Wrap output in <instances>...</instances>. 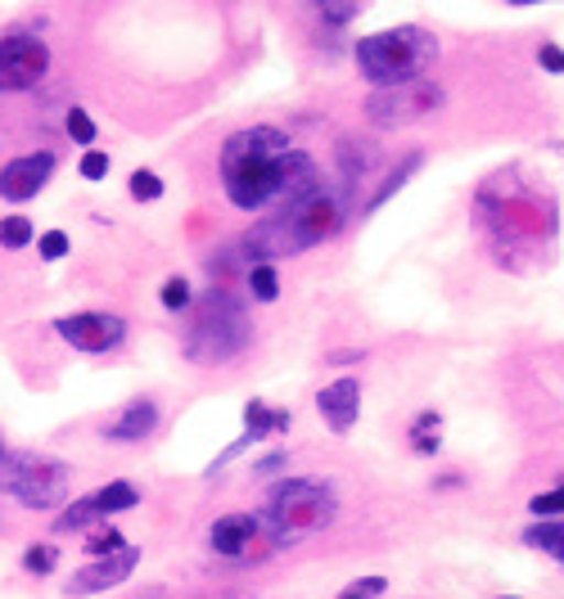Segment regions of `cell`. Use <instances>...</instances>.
Returning a JSON list of instances; mask_svg holds the SVG:
<instances>
[{"mask_svg":"<svg viewBox=\"0 0 564 599\" xmlns=\"http://www.w3.org/2000/svg\"><path fill=\"white\" fill-rule=\"evenodd\" d=\"M221 189L240 213H262L271 204L290 208L321 185L316 163L294 149L280 127H245L221 144Z\"/></svg>","mask_w":564,"mask_h":599,"instance_id":"1","label":"cell"},{"mask_svg":"<svg viewBox=\"0 0 564 599\" xmlns=\"http://www.w3.org/2000/svg\"><path fill=\"white\" fill-rule=\"evenodd\" d=\"M479 213L497 243V253H542L555 235V198L524 181L520 172H501L479 189Z\"/></svg>","mask_w":564,"mask_h":599,"instance_id":"2","label":"cell"},{"mask_svg":"<svg viewBox=\"0 0 564 599\" xmlns=\"http://www.w3.org/2000/svg\"><path fill=\"white\" fill-rule=\"evenodd\" d=\"M438 59V41L434 32L402 23V28H384L357 41V68L370 81V90H393V86H411L425 81V68Z\"/></svg>","mask_w":564,"mask_h":599,"instance_id":"3","label":"cell"},{"mask_svg":"<svg viewBox=\"0 0 564 599\" xmlns=\"http://www.w3.org/2000/svg\"><path fill=\"white\" fill-rule=\"evenodd\" d=\"M249 338H253V325L245 316L240 297L230 288H208L195 303L191 325H185V357L199 366H221L230 357H240Z\"/></svg>","mask_w":564,"mask_h":599,"instance_id":"4","label":"cell"},{"mask_svg":"<svg viewBox=\"0 0 564 599\" xmlns=\"http://www.w3.org/2000/svg\"><path fill=\"white\" fill-rule=\"evenodd\" d=\"M339 514V501H335V491L316 482V478H285V482H275L271 495H267V527L275 536V545L285 551V545H299L303 536H316L335 523Z\"/></svg>","mask_w":564,"mask_h":599,"instance_id":"5","label":"cell"},{"mask_svg":"<svg viewBox=\"0 0 564 599\" xmlns=\"http://www.w3.org/2000/svg\"><path fill=\"white\" fill-rule=\"evenodd\" d=\"M0 495L23 510H59L68 505V465L32 451H6L0 460Z\"/></svg>","mask_w":564,"mask_h":599,"instance_id":"6","label":"cell"},{"mask_svg":"<svg viewBox=\"0 0 564 599\" xmlns=\"http://www.w3.org/2000/svg\"><path fill=\"white\" fill-rule=\"evenodd\" d=\"M208 545H213V555L230 559V564H258L267 559L271 551H280L271 527L262 514H221L213 527H208Z\"/></svg>","mask_w":564,"mask_h":599,"instance_id":"7","label":"cell"},{"mask_svg":"<svg viewBox=\"0 0 564 599\" xmlns=\"http://www.w3.org/2000/svg\"><path fill=\"white\" fill-rule=\"evenodd\" d=\"M51 73V45L36 32H6L0 36V90L23 95L36 90Z\"/></svg>","mask_w":564,"mask_h":599,"instance_id":"8","label":"cell"},{"mask_svg":"<svg viewBox=\"0 0 564 599\" xmlns=\"http://www.w3.org/2000/svg\"><path fill=\"white\" fill-rule=\"evenodd\" d=\"M438 105H443V90L434 81H411V86H393V90H370L366 95V118H370V127L393 131V127L420 122Z\"/></svg>","mask_w":564,"mask_h":599,"instance_id":"9","label":"cell"},{"mask_svg":"<svg viewBox=\"0 0 564 599\" xmlns=\"http://www.w3.org/2000/svg\"><path fill=\"white\" fill-rule=\"evenodd\" d=\"M55 334L77 347V352H113V347L127 338V320L113 312H77L55 320Z\"/></svg>","mask_w":564,"mask_h":599,"instance_id":"10","label":"cell"},{"mask_svg":"<svg viewBox=\"0 0 564 599\" xmlns=\"http://www.w3.org/2000/svg\"><path fill=\"white\" fill-rule=\"evenodd\" d=\"M55 167H59V159L51 154V149L10 159L6 167H0V198H6V204H28V198H36L45 185H51Z\"/></svg>","mask_w":564,"mask_h":599,"instance_id":"11","label":"cell"},{"mask_svg":"<svg viewBox=\"0 0 564 599\" xmlns=\"http://www.w3.org/2000/svg\"><path fill=\"white\" fill-rule=\"evenodd\" d=\"M140 568V551L135 545H127L122 555H109V559H96V564H86V568H77L68 581H64V595L68 599H86V595H105V590H113V586H122L131 573Z\"/></svg>","mask_w":564,"mask_h":599,"instance_id":"12","label":"cell"},{"mask_svg":"<svg viewBox=\"0 0 564 599\" xmlns=\"http://www.w3.org/2000/svg\"><path fill=\"white\" fill-rule=\"evenodd\" d=\"M316 411L325 415L335 433H352L357 415H361V383L357 379H335L316 392Z\"/></svg>","mask_w":564,"mask_h":599,"instance_id":"13","label":"cell"},{"mask_svg":"<svg viewBox=\"0 0 564 599\" xmlns=\"http://www.w3.org/2000/svg\"><path fill=\"white\" fill-rule=\"evenodd\" d=\"M154 428H159V402H154V396H135V402H127V406L105 424V437L131 446V442H145Z\"/></svg>","mask_w":564,"mask_h":599,"instance_id":"14","label":"cell"},{"mask_svg":"<svg viewBox=\"0 0 564 599\" xmlns=\"http://www.w3.org/2000/svg\"><path fill=\"white\" fill-rule=\"evenodd\" d=\"M420 163H425V159H420V154H406V159H402V163H398V167H393V172L384 176V185H380V189H375V194L366 198V208H361V217H375V213H380V208L389 204V198H393V194H398V189H402V185H406V181H411V176L420 172Z\"/></svg>","mask_w":564,"mask_h":599,"instance_id":"15","label":"cell"},{"mask_svg":"<svg viewBox=\"0 0 564 599\" xmlns=\"http://www.w3.org/2000/svg\"><path fill=\"white\" fill-rule=\"evenodd\" d=\"M285 428H290V411H271L267 402H249L245 406V433L253 442H267L275 433H285Z\"/></svg>","mask_w":564,"mask_h":599,"instance_id":"16","label":"cell"},{"mask_svg":"<svg viewBox=\"0 0 564 599\" xmlns=\"http://www.w3.org/2000/svg\"><path fill=\"white\" fill-rule=\"evenodd\" d=\"M375 172V149L357 144V140H344L339 144V176H344V189H352L357 181H366Z\"/></svg>","mask_w":564,"mask_h":599,"instance_id":"17","label":"cell"},{"mask_svg":"<svg viewBox=\"0 0 564 599\" xmlns=\"http://www.w3.org/2000/svg\"><path fill=\"white\" fill-rule=\"evenodd\" d=\"M90 495H96V505H100V519H105V523L140 505V491H135L131 482H122V478L109 482V487H100V491H90Z\"/></svg>","mask_w":564,"mask_h":599,"instance_id":"18","label":"cell"},{"mask_svg":"<svg viewBox=\"0 0 564 599\" xmlns=\"http://www.w3.org/2000/svg\"><path fill=\"white\" fill-rule=\"evenodd\" d=\"M524 541L533 545V551H542V555H551V559H560L564 564V523L555 519V523H538V527H529L524 532Z\"/></svg>","mask_w":564,"mask_h":599,"instance_id":"19","label":"cell"},{"mask_svg":"<svg viewBox=\"0 0 564 599\" xmlns=\"http://www.w3.org/2000/svg\"><path fill=\"white\" fill-rule=\"evenodd\" d=\"M245 284H249V297H253V303H275V297H280V271H275L271 262L249 266Z\"/></svg>","mask_w":564,"mask_h":599,"instance_id":"20","label":"cell"},{"mask_svg":"<svg viewBox=\"0 0 564 599\" xmlns=\"http://www.w3.org/2000/svg\"><path fill=\"white\" fill-rule=\"evenodd\" d=\"M127 545H131V541H127L118 527H100V532H90V541H82V551H86L90 559H109V555H122Z\"/></svg>","mask_w":564,"mask_h":599,"instance_id":"21","label":"cell"},{"mask_svg":"<svg viewBox=\"0 0 564 599\" xmlns=\"http://www.w3.org/2000/svg\"><path fill=\"white\" fill-rule=\"evenodd\" d=\"M159 303H163L167 312H185V307H195V288H191V280H185V275H167V280H163V288H159Z\"/></svg>","mask_w":564,"mask_h":599,"instance_id":"22","label":"cell"},{"mask_svg":"<svg viewBox=\"0 0 564 599\" xmlns=\"http://www.w3.org/2000/svg\"><path fill=\"white\" fill-rule=\"evenodd\" d=\"M36 239V230H32V221L28 217H0V248H10V253H19V248H28Z\"/></svg>","mask_w":564,"mask_h":599,"instance_id":"23","label":"cell"},{"mask_svg":"<svg viewBox=\"0 0 564 599\" xmlns=\"http://www.w3.org/2000/svg\"><path fill=\"white\" fill-rule=\"evenodd\" d=\"M55 564H59L55 545H28V551H23V573H28V577H51Z\"/></svg>","mask_w":564,"mask_h":599,"instance_id":"24","label":"cell"},{"mask_svg":"<svg viewBox=\"0 0 564 599\" xmlns=\"http://www.w3.org/2000/svg\"><path fill=\"white\" fill-rule=\"evenodd\" d=\"M438 424H443V420L430 415V411L415 420V428H411V451H415V456H434V451H438V433H430V428H438Z\"/></svg>","mask_w":564,"mask_h":599,"instance_id":"25","label":"cell"},{"mask_svg":"<svg viewBox=\"0 0 564 599\" xmlns=\"http://www.w3.org/2000/svg\"><path fill=\"white\" fill-rule=\"evenodd\" d=\"M36 253H41V262H59L73 253V239L64 230H45V235H36Z\"/></svg>","mask_w":564,"mask_h":599,"instance_id":"26","label":"cell"},{"mask_svg":"<svg viewBox=\"0 0 564 599\" xmlns=\"http://www.w3.org/2000/svg\"><path fill=\"white\" fill-rule=\"evenodd\" d=\"M163 176L159 172H145V167H140V172H131V198H140V204H154V198H163Z\"/></svg>","mask_w":564,"mask_h":599,"instance_id":"27","label":"cell"},{"mask_svg":"<svg viewBox=\"0 0 564 599\" xmlns=\"http://www.w3.org/2000/svg\"><path fill=\"white\" fill-rule=\"evenodd\" d=\"M64 127H68V135H73L77 144L96 149V135H100V131H96V122H90V113H86V109H77V105H73V109H68V122H64Z\"/></svg>","mask_w":564,"mask_h":599,"instance_id":"28","label":"cell"},{"mask_svg":"<svg viewBox=\"0 0 564 599\" xmlns=\"http://www.w3.org/2000/svg\"><path fill=\"white\" fill-rule=\"evenodd\" d=\"M389 590V577H357V581H348L335 599H380Z\"/></svg>","mask_w":564,"mask_h":599,"instance_id":"29","label":"cell"},{"mask_svg":"<svg viewBox=\"0 0 564 599\" xmlns=\"http://www.w3.org/2000/svg\"><path fill=\"white\" fill-rule=\"evenodd\" d=\"M77 176L82 181H105L109 176V154H105V149H86L82 163H77Z\"/></svg>","mask_w":564,"mask_h":599,"instance_id":"30","label":"cell"},{"mask_svg":"<svg viewBox=\"0 0 564 599\" xmlns=\"http://www.w3.org/2000/svg\"><path fill=\"white\" fill-rule=\"evenodd\" d=\"M529 510H533L538 519L555 523V519L564 514V487H555V491H546V495H533V501H529Z\"/></svg>","mask_w":564,"mask_h":599,"instance_id":"31","label":"cell"},{"mask_svg":"<svg viewBox=\"0 0 564 599\" xmlns=\"http://www.w3.org/2000/svg\"><path fill=\"white\" fill-rule=\"evenodd\" d=\"M316 14H321L325 23H335V28H344V23H352V19L361 14V6H330V0H321V6H316Z\"/></svg>","mask_w":564,"mask_h":599,"instance_id":"32","label":"cell"},{"mask_svg":"<svg viewBox=\"0 0 564 599\" xmlns=\"http://www.w3.org/2000/svg\"><path fill=\"white\" fill-rule=\"evenodd\" d=\"M285 465H290V451H271V456H262V460L253 465V473H258V478H275Z\"/></svg>","mask_w":564,"mask_h":599,"instance_id":"33","label":"cell"},{"mask_svg":"<svg viewBox=\"0 0 564 599\" xmlns=\"http://www.w3.org/2000/svg\"><path fill=\"white\" fill-rule=\"evenodd\" d=\"M538 59H542V68H546V73H564V50H560V45L542 41V50H538Z\"/></svg>","mask_w":564,"mask_h":599,"instance_id":"34","label":"cell"},{"mask_svg":"<svg viewBox=\"0 0 564 599\" xmlns=\"http://www.w3.org/2000/svg\"><path fill=\"white\" fill-rule=\"evenodd\" d=\"M0 460H6V442H0Z\"/></svg>","mask_w":564,"mask_h":599,"instance_id":"35","label":"cell"},{"mask_svg":"<svg viewBox=\"0 0 564 599\" xmlns=\"http://www.w3.org/2000/svg\"><path fill=\"white\" fill-rule=\"evenodd\" d=\"M501 599H524V595H501Z\"/></svg>","mask_w":564,"mask_h":599,"instance_id":"36","label":"cell"}]
</instances>
